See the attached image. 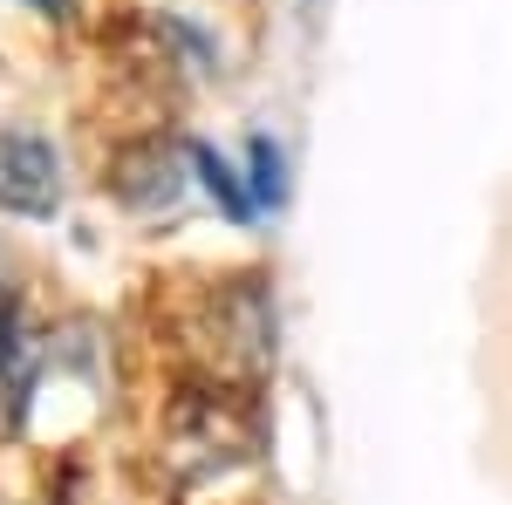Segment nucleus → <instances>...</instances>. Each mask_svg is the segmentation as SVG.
<instances>
[{
	"label": "nucleus",
	"instance_id": "f257e3e1",
	"mask_svg": "<svg viewBox=\"0 0 512 505\" xmlns=\"http://www.w3.org/2000/svg\"><path fill=\"white\" fill-rule=\"evenodd\" d=\"M0 205L28 212V219L62 205V164H55V151L41 137H21V130L0 137Z\"/></svg>",
	"mask_w": 512,
	"mask_h": 505
},
{
	"label": "nucleus",
	"instance_id": "f03ea898",
	"mask_svg": "<svg viewBox=\"0 0 512 505\" xmlns=\"http://www.w3.org/2000/svg\"><path fill=\"white\" fill-rule=\"evenodd\" d=\"M117 192L137 205V212H158V205H178V164H171V151L164 144H151V151H130L117 164Z\"/></svg>",
	"mask_w": 512,
	"mask_h": 505
},
{
	"label": "nucleus",
	"instance_id": "7ed1b4c3",
	"mask_svg": "<svg viewBox=\"0 0 512 505\" xmlns=\"http://www.w3.org/2000/svg\"><path fill=\"white\" fill-rule=\"evenodd\" d=\"M192 164H198V178H205V192L219 198V205H226L233 219H246V212H253V192H239L233 164H226L219 151H205V144H198V151H192Z\"/></svg>",
	"mask_w": 512,
	"mask_h": 505
},
{
	"label": "nucleus",
	"instance_id": "20e7f679",
	"mask_svg": "<svg viewBox=\"0 0 512 505\" xmlns=\"http://www.w3.org/2000/svg\"><path fill=\"white\" fill-rule=\"evenodd\" d=\"M253 171H260V178H253V198H280V151L267 137L253 144Z\"/></svg>",
	"mask_w": 512,
	"mask_h": 505
}]
</instances>
